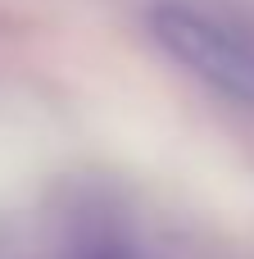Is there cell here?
I'll list each match as a JSON object with an SVG mask.
<instances>
[{
  "instance_id": "cell-1",
  "label": "cell",
  "mask_w": 254,
  "mask_h": 259,
  "mask_svg": "<svg viewBox=\"0 0 254 259\" xmlns=\"http://www.w3.org/2000/svg\"><path fill=\"white\" fill-rule=\"evenodd\" d=\"M150 36L164 46L168 59H177L218 96L254 105V46L223 18L182 0H164L150 9Z\"/></svg>"
},
{
  "instance_id": "cell-2",
  "label": "cell",
  "mask_w": 254,
  "mask_h": 259,
  "mask_svg": "<svg viewBox=\"0 0 254 259\" xmlns=\"http://www.w3.org/2000/svg\"><path fill=\"white\" fill-rule=\"evenodd\" d=\"M86 259H123V255H114V250H100V255H86Z\"/></svg>"
}]
</instances>
